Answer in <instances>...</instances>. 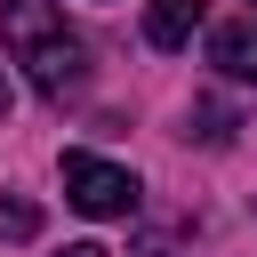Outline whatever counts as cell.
I'll return each mask as SVG.
<instances>
[{
    "label": "cell",
    "instance_id": "cell-9",
    "mask_svg": "<svg viewBox=\"0 0 257 257\" xmlns=\"http://www.w3.org/2000/svg\"><path fill=\"white\" fill-rule=\"evenodd\" d=\"M0 112H8V72H0Z\"/></svg>",
    "mask_w": 257,
    "mask_h": 257
},
{
    "label": "cell",
    "instance_id": "cell-2",
    "mask_svg": "<svg viewBox=\"0 0 257 257\" xmlns=\"http://www.w3.org/2000/svg\"><path fill=\"white\" fill-rule=\"evenodd\" d=\"M64 201L80 217H137V177L96 153H64Z\"/></svg>",
    "mask_w": 257,
    "mask_h": 257
},
{
    "label": "cell",
    "instance_id": "cell-5",
    "mask_svg": "<svg viewBox=\"0 0 257 257\" xmlns=\"http://www.w3.org/2000/svg\"><path fill=\"white\" fill-rule=\"evenodd\" d=\"M40 233V201L32 193H0V241H32Z\"/></svg>",
    "mask_w": 257,
    "mask_h": 257
},
{
    "label": "cell",
    "instance_id": "cell-4",
    "mask_svg": "<svg viewBox=\"0 0 257 257\" xmlns=\"http://www.w3.org/2000/svg\"><path fill=\"white\" fill-rule=\"evenodd\" d=\"M201 16H209V0H153L145 8V40L153 48H185L201 32Z\"/></svg>",
    "mask_w": 257,
    "mask_h": 257
},
{
    "label": "cell",
    "instance_id": "cell-7",
    "mask_svg": "<svg viewBox=\"0 0 257 257\" xmlns=\"http://www.w3.org/2000/svg\"><path fill=\"white\" fill-rule=\"evenodd\" d=\"M128 257H177V241H169V233H145V241H137Z\"/></svg>",
    "mask_w": 257,
    "mask_h": 257
},
{
    "label": "cell",
    "instance_id": "cell-3",
    "mask_svg": "<svg viewBox=\"0 0 257 257\" xmlns=\"http://www.w3.org/2000/svg\"><path fill=\"white\" fill-rule=\"evenodd\" d=\"M209 64L225 80H257V16H225L209 32Z\"/></svg>",
    "mask_w": 257,
    "mask_h": 257
},
{
    "label": "cell",
    "instance_id": "cell-8",
    "mask_svg": "<svg viewBox=\"0 0 257 257\" xmlns=\"http://www.w3.org/2000/svg\"><path fill=\"white\" fill-rule=\"evenodd\" d=\"M64 257H112V249H96V241H72V249H64Z\"/></svg>",
    "mask_w": 257,
    "mask_h": 257
},
{
    "label": "cell",
    "instance_id": "cell-1",
    "mask_svg": "<svg viewBox=\"0 0 257 257\" xmlns=\"http://www.w3.org/2000/svg\"><path fill=\"white\" fill-rule=\"evenodd\" d=\"M0 40H8V56L24 64V80H32L48 104L80 96L88 48L64 32V8H56V0H0Z\"/></svg>",
    "mask_w": 257,
    "mask_h": 257
},
{
    "label": "cell",
    "instance_id": "cell-6",
    "mask_svg": "<svg viewBox=\"0 0 257 257\" xmlns=\"http://www.w3.org/2000/svg\"><path fill=\"white\" fill-rule=\"evenodd\" d=\"M193 120H201V128H193L201 145H233V112H225V104H193Z\"/></svg>",
    "mask_w": 257,
    "mask_h": 257
}]
</instances>
